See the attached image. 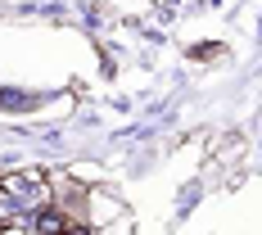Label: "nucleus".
Segmentation results:
<instances>
[{
  "label": "nucleus",
  "mask_w": 262,
  "mask_h": 235,
  "mask_svg": "<svg viewBox=\"0 0 262 235\" xmlns=\"http://www.w3.org/2000/svg\"><path fill=\"white\" fill-rule=\"evenodd\" d=\"M32 226H36V231H68V222H63V217H54V212H41Z\"/></svg>",
  "instance_id": "f257e3e1"
}]
</instances>
